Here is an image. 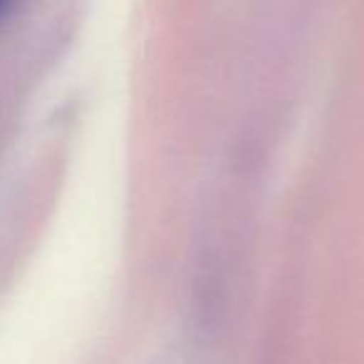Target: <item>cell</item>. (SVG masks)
Wrapping results in <instances>:
<instances>
[{
	"instance_id": "6da1fadb",
	"label": "cell",
	"mask_w": 364,
	"mask_h": 364,
	"mask_svg": "<svg viewBox=\"0 0 364 364\" xmlns=\"http://www.w3.org/2000/svg\"><path fill=\"white\" fill-rule=\"evenodd\" d=\"M13 6H16V0H0V23L6 21L8 13L13 11Z\"/></svg>"
}]
</instances>
